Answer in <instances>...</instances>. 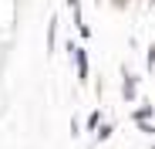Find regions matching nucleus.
<instances>
[{"mask_svg": "<svg viewBox=\"0 0 155 149\" xmlns=\"http://www.w3.org/2000/svg\"><path fill=\"white\" fill-rule=\"evenodd\" d=\"M71 58H74V64H78V81H88V54L81 51V47L71 44Z\"/></svg>", "mask_w": 155, "mask_h": 149, "instance_id": "obj_1", "label": "nucleus"}, {"mask_svg": "<svg viewBox=\"0 0 155 149\" xmlns=\"http://www.w3.org/2000/svg\"><path fill=\"white\" fill-rule=\"evenodd\" d=\"M121 95L128 98V102L138 95V78H135V74H125V81H121Z\"/></svg>", "mask_w": 155, "mask_h": 149, "instance_id": "obj_2", "label": "nucleus"}, {"mask_svg": "<svg viewBox=\"0 0 155 149\" xmlns=\"http://www.w3.org/2000/svg\"><path fill=\"white\" fill-rule=\"evenodd\" d=\"M152 115H155V105H142V109L135 112V122H138V126H142V122H148Z\"/></svg>", "mask_w": 155, "mask_h": 149, "instance_id": "obj_3", "label": "nucleus"}]
</instances>
